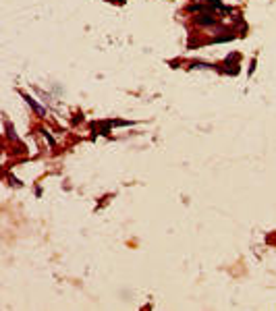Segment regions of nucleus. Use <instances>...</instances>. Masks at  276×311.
I'll use <instances>...</instances> for the list:
<instances>
[{"label":"nucleus","instance_id":"obj_1","mask_svg":"<svg viewBox=\"0 0 276 311\" xmlns=\"http://www.w3.org/2000/svg\"><path fill=\"white\" fill-rule=\"evenodd\" d=\"M21 96H23V100H25V102H27V104H29V106H31V108H33V110H35V114L40 116V118H44V116H46V110L42 108L40 104H38V102H35V100H33V98H31V96H27V93H21Z\"/></svg>","mask_w":276,"mask_h":311},{"label":"nucleus","instance_id":"obj_2","mask_svg":"<svg viewBox=\"0 0 276 311\" xmlns=\"http://www.w3.org/2000/svg\"><path fill=\"white\" fill-rule=\"evenodd\" d=\"M42 133H44V137L48 139V143H50L52 147H54V145H56V141H54V137H52L50 133H48V129H42Z\"/></svg>","mask_w":276,"mask_h":311}]
</instances>
